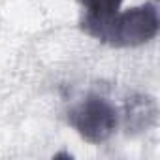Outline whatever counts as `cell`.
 <instances>
[{"label": "cell", "instance_id": "6da1fadb", "mask_svg": "<svg viewBox=\"0 0 160 160\" xmlns=\"http://www.w3.org/2000/svg\"><path fill=\"white\" fill-rule=\"evenodd\" d=\"M83 30L113 47H136L151 42L158 34V10L143 4L126 12H117L102 21L81 23Z\"/></svg>", "mask_w": 160, "mask_h": 160}, {"label": "cell", "instance_id": "3957f363", "mask_svg": "<svg viewBox=\"0 0 160 160\" xmlns=\"http://www.w3.org/2000/svg\"><path fill=\"white\" fill-rule=\"evenodd\" d=\"M156 115H158L156 102L151 96L138 94L128 98L124 108V119H126L128 130H138V132L149 130L156 122Z\"/></svg>", "mask_w": 160, "mask_h": 160}, {"label": "cell", "instance_id": "277c9868", "mask_svg": "<svg viewBox=\"0 0 160 160\" xmlns=\"http://www.w3.org/2000/svg\"><path fill=\"white\" fill-rule=\"evenodd\" d=\"M81 2L85 6V19L81 23H87L111 17L113 13L119 12L122 0H81Z\"/></svg>", "mask_w": 160, "mask_h": 160}, {"label": "cell", "instance_id": "7a4b0ae2", "mask_svg": "<svg viewBox=\"0 0 160 160\" xmlns=\"http://www.w3.org/2000/svg\"><path fill=\"white\" fill-rule=\"evenodd\" d=\"M70 126L89 143L108 141L119 126L117 108L100 94H89L68 111Z\"/></svg>", "mask_w": 160, "mask_h": 160}]
</instances>
